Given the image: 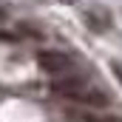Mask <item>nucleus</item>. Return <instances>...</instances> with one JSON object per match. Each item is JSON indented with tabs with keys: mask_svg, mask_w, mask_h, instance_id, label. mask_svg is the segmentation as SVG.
Wrapping results in <instances>:
<instances>
[{
	"mask_svg": "<svg viewBox=\"0 0 122 122\" xmlns=\"http://www.w3.org/2000/svg\"><path fill=\"white\" fill-rule=\"evenodd\" d=\"M37 65L43 71H48V74H65V71H71L74 62H71L68 54H62V51L46 48V51H37Z\"/></svg>",
	"mask_w": 122,
	"mask_h": 122,
	"instance_id": "obj_1",
	"label": "nucleus"
},
{
	"mask_svg": "<svg viewBox=\"0 0 122 122\" xmlns=\"http://www.w3.org/2000/svg\"><path fill=\"white\" fill-rule=\"evenodd\" d=\"M51 91L57 94V97H65V99L77 102L80 94L88 91V82H85V77H60V80L51 82Z\"/></svg>",
	"mask_w": 122,
	"mask_h": 122,
	"instance_id": "obj_2",
	"label": "nucleus"
},
{
	"mask_svg": "<svg viewBox=\"0 0 122 122\" xmlns=\"http://www.w3.org/2000/svg\"><path fill=\"white\" fill-rule=\"evenodd\" d=\"M65 117L74 122H122L117 114H99L91 108H82V105H74V108H65Z\"/></svg>",
	"mask_w": 122,
	"mask_h": 122,
	"instance_id": "obj_3",
	"label": "nucleus"
},
{
	"mask_svg": "<svg viewBox=\"0 0 122 122\" xmlns=\"http://www.w3.org/2000/svg\"><path fill=\"white\" fill-rule=\"evenodd\" d=\"M85 20L91 23L94 31H105L108 23H111V17H108V14H99V11H85Z\"/></svg>",
	"mask_w": 122,
	"mask_h": 122,
	"instance_id": "obj_4",
	"label": "nucleus"
},
{
	"mask_svg": "<svg viewBox=\"0 0 122 122\" xmlns=\"http://www.w3.org/2000/svg\"><path fill=\"white\" fill-rule=\"evenodd\" d=\"M3 17H6V11H3V9H0V20H3Z\"/></svg>",
	"mask_w": 122,
	"mask_h": 122,
	"instance_id": "obj_5",
	"label": "nucleus"
},
{
	"mask_svg": "<svg viewBox=\"0 0 122 122\" xmlns=\"http://www.w3.org/2000/svg\"><path fill=\"white\" fill-rule=\"evenodd\" d=\"M62 3H77V0H62Z\"/></svg>",
	"mask_w": 122,
	"mask_h": 122,
	"instance_id": "obj_6",
	"label": "nucleus"
}]
</instances>
